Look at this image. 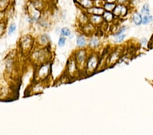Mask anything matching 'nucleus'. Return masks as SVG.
Listing matches in <instances>:
<instances>
[{"label": "nucleus", "instance_id": "f257e3e1", "mask_svg": "<svg viewBox=\"0 0 153 135\" xmlns=\"http://www.w3.org/2000/svg\"><path fill=\"white\" fill-rule=\"evenodd\" d=\"M133 21H134V23L136 25H140V24H142V15L140 13H135L134 16H133Z\"/></svg>", "mask_w": 153, "mask_h": 135}, {"label": "nucleus", "instance_id": "f03ea898", "mask_svg": "<svg viewBox=\"0 0 153 135\" xmlns=\"http://www.w3.org/2000/svg\"><path fill=\"white\" fill-rule=\"evenodd\" d=\"M124 11H126V8L125 7L121 6H118L116 7V8L114 10V12L116 15H120V14H123Z\"/></svg>", "mask_w": 153, "mask_h": 135}, {"label": "nucleus", "instance_id": "7ed1b4c3", "mask_svg": "<svg viewBox=\"0 0 153 135\" xmlns=\"http://www.w3.org/2000/svg\"><path fill=\"white\" fill-rule=\"evenodd\" d=\"M142 14L144 16L150 15V9H149V4H146L143 6L142 9Z\"/></svg>", "mask_w": 153, "mask_h": 135}, {"label": "nucleus", "instance_id": "20e7f679", "mask_svg": "<svg viewBox=\"0 0 153 135\" xmlns=\"http://www.w3.org/2000/svg\"><path fill=\"white\" fill-rule=\"evenodd\" d=\"M86 44L85 38L83 36H78L77 38V45L80 46H84Z\"/></svg>", "mask_w": 153, "mask_h": 135}, {"label": "nucleus", "instance_id": "39448f33", "mask_svg": "<svg viewBox=\"0 0 153 135\" xmlns=\"http://www.w3.org/2000/svg\"><path fill=\"white\" fill-rule=\"evenodd\" d=\"M152 21V16L150 15H147V16H144V18H142V23L144 25H146L150 23V22Z\"/></svg>", "mask_w": 153, "mask_h": 135}, {"label": "nucleus", "instance_id": "423d86ee", "mask_svg": "<svg viewBox=\"0 0 153 135\" xmlns=\"http://www.w3.org/2000/svg\"><path fill=\"white\" fill-rule=\"evenodd\" d=\"M91 12H92L93 14H96V15H101V14L104 12V10L102 8H92Z\"/></svg>", "mask_w": 153, "mask_h": 135}, {"label": "nucleus", "instance_id": "0eeeda50", "mask_svg": "<svg viewBox=\"0 0 153 135\" xmlns=\"http://www.w3.org/2000/svg\"><path fill=\"white\" fill-rule=\"evenodd\" d=\"M61 34L63 36H68L71 34V31L70 29L68 28H64L62 29H61Z\"/></svg>", "mask_w": 153, "mask_h": 135}, {"label": "nucleus", "instance_id": "6e6552de", "mask_svg": "<svg viewBox=\"0 0 153 135\" xmlns=\"http://www.w3.org/2000/svg\"><path fill=\"white\" fill-rule=\"evenodd\" d=\"M105 9L106 10H112L114 8L115 5L112 3H108L105 5Z\"/></svg>", "mask_w": 153, "mask_h": 135}, {"label": "nucleus", "instance_id": "1a4fd4ad", "mask_svg": "<svg viewBox=\"0 0 153 135\" xmlns=\"http://www.w3.org/2000/svg\"><path fill=\"white\" fill-rule=\"evenodd\" d=\"M65 43V38H63V37H61L59 40L58 45L59 46H63Z\"/></svg>", "mask_w": 153, "mask_h": 135}, {"label": "nucleus", "instance_id": "9d476101", "mask_svg": "<svg viewBox=\"0 0 153 135\" xmlns=\"http://www.w3.org/2000/svg\"><path fill=\"white\" fill-rule=\"evenodd\" d=\"M16 28V26L15 24L11 25L10 27V29H9V32H8L9 35H10V34H12L14 31H15Z\"/></svg>", "mask_w": 153, "mask_h": 135}, {"label": "nucleus", "instance_id": "9b49d317", "mask_svg": "<svg viewBox=\"0 0 153 135\" xmlns=\"http://www.w3.org/2000/svg\"><path fill=\"white\" fill-rule=\"evenodd\" d=\"M104 18L106 19V20L110 21L112 19V15L110 13H109V12H105Z\"/></svg>", "mask_w": 153, "mask_h": 135}, {"label": "nucleus", "instance_id": "f8f14e48", "mask_svg": "<svg viewBox=\"0 0 153 135\" xmlns=\"http://www.w3.org/2000/svg\"><path fill=\"white\" fill-rule=\"evenodd\" d=\"M125 38V35H118V36H117V38H116V40L117 42H121L123 40H124Z\"/></svg>", "mask_w": 153, "mask_h": 135}, {"label": "nucleus", "instance_id": "ddd939ff", "mask_svg": "<svg viewBox=\"0 0 153 135\" xmlns=\"http://www.w3.org/2000/svg\"><path fill=\"white\" fill-rule=\"evenodd\" d=\"M99 44V42L97 39H93L91 42V45L92 46H97Z\"/></svg>", "mask_w": 153, "mask_h": 135}, {"label": "nucleus", "instance_id": "4468645a", "mask_svg": "<svg viewBox=\"0 0 153 135\" xmlns=\"http://www.w3.org/2000/svg\"><path fill=\"white\" fill-rule=\"evenodd\" d=\"M126 29V28L125 27H123V28H122L121 29H120V30H119V31L117 33V35H120V34H121L123 31H124Z\"/></svg>", "mask_w": 153, "mask_h": 135}, {"label": "nucleus", "instance_id": "2eb2a0df", "mask_svg": "<svg viewBox=\"0 0 153 135\" xmlns=\"http://www.w3.org/2000/svg\"><path fill=\"white\" fill-rule=\"evenodd\" d=\"M142 43H143V45H144V44L146 43V39H143L142 40Z\"/></svg>", "mask_w": 153, "mask_h": 135}, {"label": "nucleus", "instance_id": "dca6fc26", "mask_svg": "<svg viewBox=\"0 0 153 135\" xmlns=\"http://www.w3.org/2000/svg\"><path fill=\"white\" fill-rule=\"evenodd\" d=\"M114 1H116V0H108V1L110 2V3H111V2H114Z\"/></svg>", "mask_w": 153, "mask_h": 135}]
</instances>
